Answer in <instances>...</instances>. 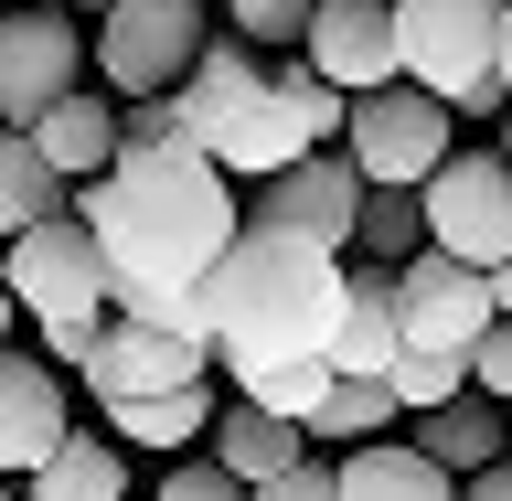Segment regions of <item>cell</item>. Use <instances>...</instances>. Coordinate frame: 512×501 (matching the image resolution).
I'll return each mask as SVG.
<instances>
[{
	"label": "cell",
	"mask_w": 512,
	"mask_h": 501,
	"mask_svg": "<svg viewBox=\"0 0 512 501\" xmlns=\"http://www.w3.org/2000/svg\"><path fill=\"white\" fill-rule=\"evenodd\" d=\"M395 320L406 342H438V352H470L491 331V267H459L448 246H416L395 267Z\"/></svg>",
	"instance_id": "obj_12"
},
{
	"label": "cell",
	"mask_w": 512,
	"mask_h": 501,
	"mask_svg": "<svg viewBox=\"0 0 512 501\" xmlns=\"http://www.w3.org/2000/svg\"><path fill=\"white\" fill-rule=\"evenodd\" d=\"M171 96H182L192 150L224 160L235 182H267V171H288V160L310 150V139H299V118H288V96H278V75H267V64H256V43H235V32H214V43H203V64H192Z\"/></svg>",
	"instance_id": "obj_3"
},
{
	"label": "cell",
	"mask_w": 512,
	"mask_h": 501,
	"mask_svg": "<svg viewBox=\"0 0 512 501\" xmlns=\"http://www.w3.org/2000/svg\"><path fill=\"white\" fill-rule=\"evenodd\" d=\"M86 75H96V32H75V11H54V0H11L0 11V128H32Z\"/></svg>",
	"instance_id": "obj_8"
},
{
	"label": "cell",
	"mask_w": 512,
	"mask_h": 501,
	"mask_svg": "<svg viewBox=\"0 0 512 501\" xmlns=\"http://www.w3.org/2000/svg\"><path fill=\"white\" fill-rule=\"evenodd\" d=\"M150 501H246V480L224 470L214 448H182V459H171V470L150 480Z\"/></svg>",
	"instance_id": "obj_29"
},
{
	"label": "cell",
	"mask_w": 512,
	"mask_h": 501,
	"mask_svg": "<svg viewBox=\"0 0 512 501\" xmlns=\"http://www.w3.org/2000/svg\"><path fill=\"white\" fill-rule=\"evenodd\" d=\"M427 246H448L459 267L512 256V160L502 150H448L427 171Z\"/></svg>",
	"instance_id": "obj_10"
},
{
	"label": "cell",
	"mask_w": 512,
	"mask_h": 501,
	"mask_svg": "<svg viewBox=\"0 0 512 501\" xmlns=\"http://www.w3.org/2000/svg\"><path fill=\"white\" fill-rule=\"evenodd\" d=\"M406 427V406H395V384L384 374H331V395L310 406V448H363V438H395Z\"/></svg>",
	"instance_id": "obj_23"
},
{
	"label": "cell",
	"mask_w": 512,
	"mask_h": 501,
	"mask_svg": "<svg viewBox=\"0 0 512 501\" xmlns=\"http://www.w3.org/2000/svg\"><path fill=\"white\" fill-rule=\"evenodd\" d=\"M32 150L54 160L64 182H96V171H107V160H118V96L96 86H75V96H54V107H43V118H32Z\"/></svg>",
	"instance_id": "obj_15"
},
{
	"label": "cell",
	"mask_w": 512,
	"mask_h": 501,
	"mask_svg": "<svg viewBox=\"0 0 512 501\" xmlns=\"http://www.w3.org/2000/svg\"><path fill=\"white\" fill-rule=\"evenodd\" d=\"M406 86L448 96L459 118H502V0H395Z\"/></svg>",
	"instance_id": "obj_5"
},
{
	"label": "cell",
	"mask_w": 512,
	"mask_h": 501,
	"mask_svg": "<svg viewBox=\"0 0 512 501\" xmlns=\"http://www.w3.org/2000/svg\"><path fill=\"white\" fill-rule=\"evenodd\" d=\"M395 406L406 416H427V406H448V395H470V352H438V342H406L395 352Z\"/></svg>",
	"instance_id": "obj_26"
},
{
	"label": "cell",
	"mask_w": 512,
	"mask_h": 501,
	"mask_svg": "<svg viewBox=\"0 0 512 501\" xmlns=\"http://www.w3.org/2000/svg\"><path fill=\"white\" fill-rule=\"evenodd\" d=\"M267 75H278V96H288V118H299V139H310V150H342V128H352V96L331 86V75H320L310 54H278Z\"/></svg>",
	"instance_id": "obj_25"
},
{
	"label": "cell",
	"mask_w": 512,
	"mask_h": 501,
	"mask_svg": "<svg viewBox=\"0 0 512 501\" xmlns=\"http://www.w3.org/2000/svg\"><path fill=\"white\" fill-rule=\"evenodd\" d=\"M86 11H107V0H86Z\"/></svg>",
	"instance_id": "obj_38"
},
{
	"label": "cell",
	"mask_w": 512,
	"mask_h": 501,
	"mask_svg": "<svg viewBox=\"0 0 512 501\" xmlns=\"http://www.w3.org/2000/svg\"><path fill=\"white\" fill-rule=\"evenodd\" d=\"M22 491L32 501H128V448L118 438H54V459Z\"/></svg>",
	"instance_id": "obj_22"
},
{
	"label": "cell",
	"mask_w": 512,
	"mask_h": 501,
	"mask_svg": "<svg viewBox=\"0 0 512 501\" xmlns=\"http://www.w3.org/2000/svg\"><path fill=\"white\" fill-rule=\"evenodd\" d=\"M54 214H75V182L32 150V128H0V246L32 235V224H54Z\"/></svg>",
	"instance_id": "obj_20"
},
{
	"label": "cell",
	"mask_w": 512,
	"mask_h": 501,
	"mask_svg": "<svg viewBox=\"0 0 512 501\" xmlns=\"http://www.w3.org/2000/svg\"><path fill=\"white\" fill-rule=\"evenodd\" d=\"M0 501H32V491H22V480H0Z\"/></svg>",
	"instance_id": "obj_36"
},
{
	"label": "cell",
	"mask_w": 512,
	"mask_h": 501,
	"mask_svg": "<svg viewBox=\"0 0 512 501\" xmlns=\"http://www.w3.org/2000/svg\"><path fill=\"white\" fill-rule=\"evenodd\" d=\"M299 54L331 75L342 96H374V86H406V54H395V11L384 0H320Z\"/></svg>",
	"instance_id": "obj_14"
},
{
	"label": "cell",
	"mask_w": 512,
	"mask_h": 501,
	"mask_svg": "<svg viewBox=\"0 0 512 501\" xmlns=\"http://www.w3.org/2000/svg\"><path fill=\"white\" fill-rule=\"evenodd\" d=\"M235 395H256L267 416H299V427H310V406L331 395V352H299V363H256Z\"/></svg>",
	"instance_id": "obj_27"
},
{
	"label": "cell",
	"mask_w": 512,
	"mask_h": 501,
	"mask_svg": "<svg viewBox=\"0 0 512 501\" xmlns=\"http://www.w3.org/2000/svg\"><path fill=\"white\" fill-rule=\"evenodd\" d=\"M54 438H75L54 352H0V480H32L54 459Z\"/></svg>",
	"instance_id": "obj_13"
},
{
	"label": "cell",
	"mask_w": 512,
	"mask_h": 501,
	"mask_svg": "<svg viewBox=\"0 0 512 501\" xmlns=\"http://www.w3.org/2000/svg\"><path fill=\"white\" fill-rule=\"evenodd\" d=\"M214 384H182V395H128V406H96V427L118 448H150V459H182V448L214 438Z\"/></svg>",
	"instance_id": "obj_17"
},
{
	"label": "cell",
	"mask_w": 512,
	"mask_h": 501,
	"mask_svg": "<svg viewBox=\"0 0 512 501\" xmlns=\"http://www.w3.org/2000/svg\"><path fill=\"white\" fill-rule=\"evenodd\" d=\"M491 310L512 320V256H502V267H491Z\"/></svg>",
	"instance_id": "obj_34"
},
{
	"label": "cell",
	"mask_w": 512,
	"mask_h": 501,
	"mask_svg": "<svg viewBox=\"0 0 512 501\" xmlns=\"http://www.w3.org/2000/svg\"><path fill=\"white\" fill-rule=\"evenodd\" d=\"M416 246H427V192L416 182H374L363 192V224H352V256H363V267H406Z\"/></svg>",
	"instance_id": "obj_24"
},
{
	"label": "cell",
	"mask_w": 512,
	"mask_h": 501,
	"mask_svg": "<svg viewBox=\"0 0 512 501\" xmlns=\"http://www.w3.org/2000/svg\"><path fill=\"white\" fill-rule=\"evenodd\" d=\"M75 384H86V406L182 395V384H214V342H203V331H160V320L107 310V320H96V342L75 352Z\"/></svg>",
	"instance_id": "obj_7"
},
{
	"label": "cell",
	"mask_w": 512,
	"mask_h": 501,
	"mask_svg": "<svg viewBox=\"0 0 512 501\" xmlns=\"http://www.w3.org/2000/svg\"><path fill=\"white\" fill-rule=\"evenodd\" d=\"M406 320H395V267H352L342 331H331V374H395Z\"/></svg>",
	"instance_id": "obj_18"
},
{
	"label": "cell",
	"mask_w": 512,
	"mask_h": 501,
	"mask_svg": "<svg viewBox=\"0 0 512 501\" xmlns=\"http://www.w3.org/2000/svg\"><path fill=\"white\" fill-rule=\"evenodd\" d=\"M342 501H459V470H438V459L395 427V438L342 448Z\"/></svg>",
	"instance_id": "obj_16"
},
{
	"label": "cell",
	"mask_w": 512,
	"mask_h": 501,
	"mask_svg": "<svg viewBox=\"0 0 512 501\" xmlns=\"http://www.w3.org/2000/svg\"><path fill=\"white\" fill-rule=\"evenodd\" d=\"M384 11H395V0H384Z\"/></svg>",
	"instance_id": "obj_40"
},
{
	"label": "cell",
	"mask_w": 512,
	"mask_h": 501,
	"mask_svg": "<svg viewBox=\"0 0 512 501\" xmlns=\"http://www.w3.org/2000/svg\"><path fill=\"white\" fill-rule=\"evenodd\" d=\"M203 448L256 491V480H278L288 459H310V427H299V416H267L256 395H224V416H214V438H203Z\"/></svg>",
	"instance_id": "obj_19"
},
{
	"label": "cell",
	"mask_w": 512,
	"mask_h": 501,
	"mask_svg": "<svg viewBox=\"0 0 512 501\" xmlns=\"http://www.w3.org/2000/svg\"><path fill=\"white\" fill-rule=\"evenodd\" d=\"M363 160L352 150H299L288 171H267V182L246 192V214L256 224H288V235H320V246H342L352 256V224H363Z\"/></svg>",
	"instance_id": "obj_11"
},
{
	"label": "cell",
	"mask_w": 512,
	"mask_h": 501,
	"mask_svg": "<svg viewBox=\"0 0 512 501\" xmlns=\"http://www.w3.org/2000/svg\"><path fill=\"white\" fill-rule=\"evenodd\" d=\"M459 501H512V459H491V470L459 480Z\"/></svg>",
	"instance_id": "obj_32"
},
{
	"label": "cell",
	"mask_w": 512,
	"mask_h": 501,
	"mask_svg": "<svg viewBox=\"0 0 512 501\" xmlns=\"http://www.w3.org/2000/svg\"><path fill=\"white\" fill-rule=\"evenodd\" d=\"M11 331H22V299H11V267H0V352H11Z\"/></svg>",
	"instance_id": "obj_33"
},
{
	"label": "cell",
	"mask_w": 512,
	"mask_h": 501,
	"mask_svg": "<svg viewBox=\"0 0 512 501\" xmlns=\"http://www.w3.org/2000/svg\"><path fill=\"white\" fill-rule=\"evenodd\" d=\"M246 501H342V459H331V448H310V459H288L278 480H256Z\"/></svg>",
	"instance_id": "obj_30"
},
{
	"label": "cell",
	"mask_w": 512,
	"mask_h": 501,
	"mask_svg": "<svg viewBox=\"0 0 512 501\" xmlns=\"http://www.w3.org/2000/svg\"><path fill=\"white\" fill-rule=\"evenodd\" d=\"M0 11H11V0H0Z\"/></svg>",
	"instance_id": "obj_39"
},
{
	"label": "cell",
	"mask_w": 512,
	"mask_h": 501,
	"mask_svg": "<svg viewBox=\"0 0 512 501\" xmlns=\"http://www.w3.org/2000/svg\"><path fill=\"white\" fill-rule=\"evenodd\" d=\"M214 43V0H107L96 11V86L107 96H171Z\"/></svg>",
	"instance_id": "obj_6"
},
{
	"label": "cell",
	"mask_w": 512,
	"mask_h": 501,
	"mask_svg": "<svg viewBox=\"0 0 512 501\" xmlns=\"http://www.w3.org/2000/svg\"><path fill=\"white\" fill-rule=\"evenodd\" d=\"M502 96H512V0H502Z\"/></svg>",
	"instance_id": "obj_35"
},
{
	"label": "cell",
	"mask_w": 512,
	"mask_h": 501,
	"mask_svg": "<svg viewBox=\"0 0 512 501\" xmlns=\"http://www.w3.org/2000/svg\"><path fill=\"white\" fill-rule=\"evenodd\" d=\"M75 214L107 246V310L203 331V278L246 235V192L203 150H118L96 182H75ZM214 342V331H203Z\"/></svg>",
	"instance_id": "obj_1"
},
{
	"label": "cell",
	"mask_w": 512,
	"mask_h": 501,
	"mask_svg": "<svg viewBox=\"0 0 512 501\" xmlns=\"http://www.w3.org/2000/svg\"><path fill=\"white\" fill-rule=\"evenodd\" d=\"M0 267H11V299H22V320L43 331V352L75 374V352H86L96 320H107V246H96V224L54 214V224H32V235H11Z\"/></svg>",
	"instance_id": "obj_4"
},
{
	"label": "cell",
	"mask_w": 512,
	"mask_h": 501,
	"mask_svg": "<svg viewBox=\"0 0 512 501\" xmlns=\"http://www.w3.org/2000/svg\"><path fill=\"white\" fill-rule=\"evenodd\" d=\"M342 150L363 160V182H416L427 192V171L459 150V107L427 96V86H374V96H352Z\"/></svg>",
	"instance_id": "obj_9"
},
{
	"label": "cell",
	"mask_w": 512,
	"mask_h": 501,
	"mask_svg": "<svg viewBox=\"0 0 512 501\" xmlns=\"http://www.w3.org/2000/svg\"><path fill=\"white\" fill-rule=\"evenodd\" d=\"M502 160H512V107H502Z\"/></svg>",
	"instance_id": "obj_37"
},
{
	"label": "cell",
	"mask_w": 512,
	"mask_h": 501,
	"mask_svg": "<svg viewBox=\"0 0 512 501\" xmlns=\"http://www.w3.org/2000/svg\"><path fill=\"white\" fill-rule=\"evenodd\" d=\"M310 11H320V0H214V22L235 32V43H256V54H299Z\"/></svg>",
	"instance_id": "obj_28"
},
{
	"label": "cell",
	"mask_w": 512,
	"mask_h": 501,
	"mask_svg": "<svg viewBox=\"0 0 512 501\" xmlns=\"http://www.w3.org/2000/svg\"><path fill=\"white\" fill-rule=\"evenodd\" d=\"M352 299V256L320 246V235H288V224H256L224 246V267L203 278V331H214V363L235 384L256 363H299V352H331Z\"/></svg>",
	"instance_id": "obj_2"
},
{
	"label": "cell",
	"mask_w": 512,
	"mask_h": 501,
	"mask_svg": "<svg viewBox=\"0 0 512 501\" xmlns=\"http://www.w3.org/2000/svg\"><path fill=\"white\" fill-rule=\"evenodd\" d=\"M406 438L427 448V459H438V470H491V459H502V406H491V395H448V406H427V416H406Z\"/></svg>",
	"instance_id": "obj_21"
},
{
	"label": "cell",
	"mask_w": 512,
	"mask_h": 501,
	"mask_svg": "<svg viewBox=\"0 0 512 501\" xmlns=\"http://www.w3.org/2000/svg\"><path fill=\"white\" fill-rule=\"evenodd\" d=\"M470 384L491 395V406H512V320L502 310H491V331L470 342Z\"/></svg>",
	"instance_id": "obj_31"
}]
</instances>
